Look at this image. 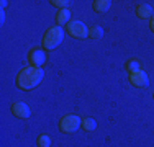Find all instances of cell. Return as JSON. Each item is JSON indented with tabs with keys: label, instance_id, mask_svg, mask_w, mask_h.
<instances>
[{
	"label": "cell",
	"instance_id": "obj_12",
	"mask_svg": "<svg viewBox=\"0 0 154 147\" xmlns=\"http://www.w3.org/2000/svg\"><path fill=\"white\" fill-rule=\"evenodd\" d=\"M89 36H90V38H94V39H100L102 36H103V29H102L100 26H94L92 29H90Z\"/></svg>",
	"mask_w": 154,
	"mask_h": 147
},
{
	"label": "cell",
	"instance_id": "obj_13",
	"mask_svg": "<svg viewBox=\"0 0 154 147\" xmlns=\"http://www.w3.org/2000/svg\"><path fill=\"white\" fill-rule=\"evenodd\" d=\"M126 69H128V70H130L131 74L141 70V67H139V62H138V61H130V62L126 64Z\"/></svg>",
	"mask_w": 154,
	"mask_h": 147
},
{
	"label": "cell",
	"instance_id": "obj_14",
	"mask_svg": "<svg viewBox=\"0 0 154 147\" xmlns=\"http://www.w3.org/2000/svg\"><path fill=\"white\" fill-rule=\"evenodd\" d=\"M38 146L39 147H49L51 146V139L48 137V136H41V137L38 139Z\"/></svg>",
	"mask_w": 154,
	"mask_h": 147
},
{
	"label": "cell",
	"instance_id": "obj_11",
	"mask_svg": "<svg viewBox=\"0 0 154 147\" xmlns=\"http://www.w3.org/2000/svg\"><path fill=\"white\" fill-rule=\"evenodd\" d=\"M82 128L85 131H94L97 128V123H95V119H92V118H87V119L82 121Z\"/></svg>",
	"mask_w": 154,
	"mask_h": 147
},
{
	"label": "cell",
	"instance_id": "obj_6",
	"mask_svg": "<svg viewBox=\"0 0 154 147\" xmlns=\"http://www.w3.org/2000/svg\"><path fill=\"white\" fill-rule=\"evenodd\" d=\"M12 111H13V115H15L17 118H21V119H26V118L30 116V108H28V106L25 105L23 101L13 103Z\"/></svg>",
	"mask_w": 154,
	"mask_h": 147
},
{
	"label": "cell",
	"instance_id": "obj_7",
	"mask_svg": "<svg viewBox=\"0 0 154 147\" xmlns=\"http://www.w3.org/2000/svg\"><path fill=\"white\" fill-rule=\"evenodd\" d=\"M46 61V56L41 49H36V51H31L30 54V62L33 64V67H41Z\"/></svg>",
	"mask_w": 154,
	"mask_h": 147
},
{
	"label": "cell",
	"instance_id": "obj_2",
	"mask_svg": "<svg viewBox=\"0 0 154 147\" xmlns=\"http://www.w3.org/2000/svg\"><path fill=\"white\" fill-rule=\"evenodd\" d=\"M62 38H64V31L61 26L49 28L45 34V39H43V46H45V49H54L62 43Z\"/></svg>",
	"mask_w": 154,
	"mask_h": 147
},
{
	"label": "cell",
	"instance_id": "obj_8",
	"mask_svg": "<svg viewBox=\"0 0 154 147\" xmlns=\"http://www.w3.org/2000/svg\"><path fill=\"white\" fill-rule=\"evenodd\" d=\"M110 0H95L94 2V8H95V12H98V13H103V12H107V10L110 8Z\"/></svg>",
	"mask_w": 154,
	"mask_h": 147
},
{
	"label": "cell",
	"instance_id": "obj_10",
	"mask_svg": "<svg viewBox=\"0 0 154 147\" xmlns=\"http://www.w3.org/2000/svg\"><path fill=\"white\" fill-rule=\"evenodd\" d=\"M69 16H71V13H69V10L67 8H64V10H61L59 13H57V23L59 25H64V23H67L69 21Z\"/></svg>",
	"mask_w": 154,
	"mask_h": 147
},
{
	"label": "cell",
	"instance_id": "obj_5",
	"mask_svg": "<svg viewBox=\"0 0 154 147\" xmlns=\"http://www.w3.org/2000/svg\"><path fill=\"white\" fill-rule=\"evenodd\" d=\"M130 82L133 83L134 87H148V75H146V72L143 70H138V72H133L130 75Z\"/></svg>",
	"mask_w": 154,
	"mask_h": 147
},
{
	"label": "cell",
	"instance_id": "obj_1",
	"mask_svg": "<svg viewBox=\"0 0 154 147\" xmlns=\"http://www.w3.org/2000/svg\"><path fill=\"white\" fill-rule=\"evenodd\" d=\"M43 75H45L43 69H39V67H26V69H23V70L18 74L17 83H18V87L23 88V90H31V88H35L43 80Z\"/></svg>",
	"mask_w": 154,
	"mask_h": 147
},
{
	"label": "cell",
	"instance_id": "obj_9",
	"mask_svg": "<svg viewBox=\"0 0 154 147\" xmlns=\"http://www.w3.org/2000/svg\"><path fill=\"white\" fill-rule=\"evenodd\" d=\"M136 13H138L139 18H148L152 15V8L149 5H146V3H143V5H139L136 8Z\"/></svg>",
	"mask_w": 154,
	"mask_h": 147
},
{
	"label": "cell",
	"instance_id": "obj_15",
	"mask_svg": "<svg viewBox=\"0 0 154 147\" xmlns=\"http://www.w3.org/2000/svg\"><path fill=\"white\" fill-rule=\"evenodd\" d=\"M53 5H54V7H61V8L64 10L66 7L69 5V2H66V0H62V2H61V0H54V2H53Z\"/></svg>",
	"mask_w": 154,
	"mask_h": 147
},
{
	"label": "cell",
	"instance_id": "obj_3",
	"mask_svg": "<svg viewBox=\"0 0 154 147\" xmlns=\"http://www.w3.org/2000/svg\"><path fill=\"white\" fill-rule=\"evenodd\" d=\"M79 126H80V119L77 116H72V115L64 116L59 123V129L62 132H69V134H71V132H75Z\"/></svg>",
	"mask_w": 154,
	"mask_h": 147
},
{
	"label": "cell",
	"instance_id": "obj_16",
	"mask_svg": "<svg viewBox=\"0 0 154 147\" xmlns=\"http://www.w3.org/2000/svg\"><path fill=\"white\" fill-rule=\"evenodd\" d=\"M151 29H152V31H154V18H152V20H151Z\"/></svg>",
	"mask_w": 154,
	"mask_h": 147
},
{
	"label": "cell",
	"instance_id": "obj_4",
	"mask_svg": "<svg viewBox=\"0 0 154 147\" xmlns=\"http://www.w3.org/2000/svg\"><path fill=\"white\" fill-rule=\"evenodd\" d=\"M67 31H69V34L71 36H74V38H87L89 36V28L85 26V25L82 23V21H71L69 23V26H67Z\"/></svg>",
	"mask_w": 154,
	"mask_h": 147
}]
</instances>
